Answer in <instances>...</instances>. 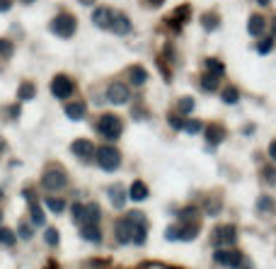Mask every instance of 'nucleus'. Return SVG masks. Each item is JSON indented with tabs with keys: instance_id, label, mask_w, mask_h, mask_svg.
Returning <instances> with one entry per match:
<instances>
[{
	"instance_id": "26",
	"label": "nucleus",
	"mask_w": 276,
	"mask_h": 269,
	"mask_svg": "<svg viewBox=\"0 0 276 269\" xmlns=\"http://www.w3.org/2000/svg\"><path fill=\"white\" fill-rule=\"evenodd\" d=\"M221 100L225 102V104H235V102L240 100V92H238V88H223Z\"/></svg>"
},
{
	"instance_id": "19",
	"label": "nucleus",
	"mask_w": 276,
	"mask_h": 269,
	"mask_svg": "<svg viewBox=\"0 0 276 269\" xmlns=\"http://www.w3.org/2000/svg\"><path fill=\"white\" fill-rule=\"evenodd\" d=\"M204 66L209 68L206 73L216 75V78H221L223 73H225V66H223V61H218V58H206V63H204Z\"/></svg>"
},
{
	"instance_id": "49",
	"label": "nucleus",
	"mask_w": 276,
	"mask_h": 269,
	"mask_svg": "<svg viewBox=\"0 0 276 269\" xmlns=\"http://www.w3.org/2000/svg\"><path fill=\"white\" fill-rule=\"evenodd\" d=\"M80 3H83V5H92L95 0H80Z\"/></svg>"
},
{
	"instance_id": "8",
	"label": "nucleus",
	"mask_w": 276,
	"mask_h": 269,
	"mask_svg": "<svg viewBox=\"0 0 276 269\" xmlns=\"http://www.w3.org/2000/svg\"><path fill=\"white\" fill-rule=\"evenodd\" d=\"M213 259H216L218 264H223V267H238L240 269V264H243V255L235 252V250H218Z\"/></svg>"
},
{
	"instance_id": "50",
	"label": "nucleus",
	"mask_w": 276,
	"mask_h": 269,
	"mask_svg": "<svg viewBox=\"0 0 276 269\" xmlns=\"http://www.w3.org/2000/svg\"><path fill=\"white\" fill-rule=\"evenodd\" d=\"M24 3H34V0H24Z\"/></svg>"
},
{
	"instance_id": "45",
	"label": "nucleus",
	"mask_w": 276,
	"mask_h": 269,
	"mask_svg": "<svg viewBox=\"0 0 276 269\" xmlns=\"http://www.w3.org/2000/svg\"><path fill=\"white\" fill-rule=\"evenodd\" d=\"M20 233H22V238H29V236H32V230H29L27 225H22V228H20Z\"/></svg>"
},
{
	"instance_id": "21",
	"label": "nucleus",
	"mask_w": 276,
	"mask_h": 269,
	"mask_svg": "<svg viewBox=\"0 0 276 269\" xmlns=\"http://www.w3.org/2000/svg\"><path fill=\"white\" fill-rule=\"evenodd\" d=\"M97 221H100V206L97 204H85V221H83V225L85 223L97 225Z\"/></svg>"
},
{
	"instance_id": "38",
	"label": "nucleus",
	"mask_w": 276,
	"mask_h": 269,
	"mask_svg": "<svg viewBox=\"0 0 276 269\" xmlns=\"http://www.w3.org/2000/svg\"><path fill=\"white\" fill-rule=\"evenodd\" d=\"M12 54V44L8 39H0V56H10Z\"/></svg>"
},
{
	"instance_id": "27",
	"label": "nucleus",
	"mask_w": 276,
	"mask_h": 269,
	"mask_svg": "<svg viewBox=\"0 0 276 269\" xmlns=\"http://www.w3.org/2000/svg\"><path fill=\"white\" fill-rule=\"evenodd\" d=\"M218 80L221 78H216V75H211V73H204V75H201V88L206 90V92H211V90H216Z\"/></svg>"
},
{
	"instance_id": "37",
	"label": "nucleus",
	"mask_w": 276,
	"mask_h": 269,
	"mask_svg": "<svg viewBox=\"0 0 276 269\" xmlns=\"http://www.w3.org/2000/svg\"><path fill=\"white\" fill-rule=\"evenodd\" d=\"M201 126H204L201 122H187L184 124V131H189V134H199Z\"/></svg>"
},
{
	"instance_id": "16",
	"label": "nucleus",
	"mask_w": 276,
	"mask_h": 269,
	"mask_svg": "<svg viewBox=\"0 0 276 269\" xmlns=\"http://www.w3.org/2000/svg\"><path fill=\"white\" fill-rule=\"evenodd\" d=\"M111 199V206H116V209H122L124 202H126V191H124V184H111L109 189H107Z\"/></svg>"
},
{
	"instance_id": "17",
	"label": "nucleus",
	"mask_w": 276,
	"mask_h": 269,
	"mask_svg": "<svg viewBox=\"0 0 276 269\" xmlns=\"http://www.w3.org/2000/svg\"><path fill=\"white\" fill-rule=\"evenodd\" d=\"M264 27H266L264 17H262V15H252L250 22H247V32L252 34V36H262V34H264Z\"/></svg>"
},
{
	"instance_id": "48",
	"label": "nucleus",
	"mask_w": 276,
	"mask_h": 269,
	"mask_svg": "<svg viewBox=\"0 0 276 269\" xmlns=\"http://www.w3.org/2000/svg\"><path fill=\"white\" fill-rule=\"evenodd\" d=\"M257 3H259V5H269L271 0H257Z\"/></svg>"
},
{
	"instance_id": "43",
	"label": "nucleus",
	"mask_w": 276,
	"mask_h": 269,
	"mask_svg": "<svg viewBox=\"0 0 276 269\" xmlns=\"http://www.w3.org/2000/svg\"><path fill=\"white\" fill-rule=\"evenodd\" d=\"M143 3L148 5V8H160V5H163L165 0H143Z\"/></svg>"
},
{
	"instance_id": "7",
	"label": "nucleus",
	"mask_w": 276,
	"mask_h": 269,
	"mask_svg": "<svg viewBox=\"0 0 276 269\" xmlns=\"http://www.w3.org/2000/svg\"><path fill=\"white\" fill-rule=\"evenodd\" d=\"M133 225H136V221H133V216L129 213L126 218H122L119 223H116V240L119 243H131V238H133Z\"/></svg>"
},
{
	"instance_id": "53",
	"label": "nucleus",
	"mask_w": 276,
	"mask_h": 269,
	"mask_svg": "<svg viewBox=\"0 0 276 269\" xmlns=\"http://www.w3.org/2000/svg\"><path fill=\"white\" fill-rule=\"evenodd\" d=\"M51 269H54V267H51Z\"/></svg>"
},
{
	"instance_id": "46",
	"label": "nucleus",
	"mask_w": 276,
	"mask_h": 269,
	"mask_svg": "<svg viewBox=\"0 0 276 269\" xmlns=\"http://www.w3.org/2000/svg\"><path fill=\"white\" fill-rule=\"evenodd\" d=\"M271 32H274V36H276V17L271 20Z\"/></svg>"
},
{
	"instance_id": "42",
	"label": "nucleus",
	"mask_w": 276,
	"mask_h": 269,
	"mask_svg": "<svg viewBox=\"0 0 276 269\" xmlns=\"http://www.w3.org/2000/svg\"><path fill=\"white\" fill-rule=\"evenodd\" d=\"M12 8V0H0V12H8Z\"/></svg>"
},
{
	"instance_id": "20",
	"label": "nucleus",
	"mask_w": 276,
	"mask_h": 269,
	"mask_svg": "<svg viewBox=\"0 0 276 269\" xmlns=\"http://www.w3.org/2000/svg\"><path fill=\"white\" fill-rule=\"evenodd\" d=\"M201 24H204V29H218V24H221V17L216 15V12H206V15H201Z\"/></svg>"
},
{
	"instance_id": "5",
	"label": "nucleus",
	"mask_w": 276,
	"mask_h": 269,
	"mask_svg": "<svg viewBox=\"0 0 276 269\" xmlns=\"http://www.w3.org/2000/svg\"><path fill=\"white\" fill-rule=\"evenodd\" d=\"M75 27H77L75 17L68 15V12H61L54 22H51V32L58 34V36H70V34L75 32Z\"/></svg>"
},
{
	"instance_id": "14",
	"label": "nucleus",
	"mask_w": 276,
	"mask_h": 269,
	"mask_svg": "<svg viewBox=\"0 0 276 269\" xmlns=\"http://www.w3.org/2000/svg\"><path fill=\"white\" fill-rule=\"evenodd\" d=\"M204 136H206V143L209 146H216V143H221L223 138H225V129L223 126H216V124H211L204 129Z\"/></svg>"
},
{
	"instance_id": "30",
	"label": "nucleus",
	"mask_w": 276,
	"mask_h": 269,
	"mask_svg": "<svg viewBox=\"0 0 276 269\" xmlns=\"http://www.w3.org/2000/svg\"><path fill=\"white\" fill-rule=\"evenodd\" d=\"M32 221H34V225H44V211L36 204H32Z\"/></svg>"
},
{
	"instance_id": "34",
	"label": "nucleus",
	"mask_w": 276,
	"mask_h": 269,
	"mask_svg": "<svg viewBox=\"0 0 276 269\" xmlns=\"http://www.w3.org/2000/svg\"><path fill=\"white\" fill-rule=\"evenodd\" d=\"M271 44H274V39L266 36V39H262V42L257 44V51H259V54H269V51H271Z\"/></svg>"
},
{
	"instance_id": "51",
	"label": "nucleus",
	"mask_w": 276,
	"mask_h": 269,
	"mask_svg": "<svg viewBox=\"0 0 276 269\" xmlns=\"http://www.w3.org/2000/svg\"><path fill=\"white\" fill-rule=\"evenodd\" d=\"M0 197H3V189H0Z\"/></svg>"
},
{
	"instance_id": "35",
	"label": "nucleus",
	"mask_w": 276,
	"mask_h": 269,
	"mask_svg": "<svg viewBox=\"0 0 276 269\" xmlns=\"http://www.w3.org/2000/svg\"><path fill=\"white\" fill-rule=\"evenodd\" d=\"M196 213H199L196 206H187V209H182V211H179V221H189V218H191V216H196Z\"/></svg>"
},
{
	"instance_id": "3",
	"label": "nucleus",
	"mask_w": 276,
	"mask_h": 269,
	"mask_svg": "<svg viewBox=\"0 0 276 269\" xmlns=\"http://www.w3.org/2000/svg\"><path fill=\"white\" fill-rule=\"evenodd\" d=\"M97 131H100L104 138H119L124 131V126H122V119L116 117V114H102L100 117V122H97Z\"/></svg>"
},
{
	"instance_id": "10",
	"label": "nucleus",
	"mask_w": 276,
	"mask_h": 269,
	"mask_svg": "<svg viewBox=\"0 0 276 269\" xmlns=\"http://www.w3.org/2000/svg\"><path fill=\"white\" fill-rule=\"evenodd\" d=\"M189 15H191V8H189V5H182V8H177V10L172 12V17L167 20V24L172 27V32H179V29H182V24L189 20Z\"/></svg>"
},
{
	"instance_id": "40",
	"label": "nucleus",
	"mask_w": 276,
	"mask_h": 269,
	"mask_svg": "<svg viewBox=\"0 0 276 269\" xmlns=\"http://www.w3.org/2000/svg\"><path fill=\"white\" fill-rule=\"evenodd\" d=\"M170 124H172V129H184V122H182L179 117H175V114L170 117Z\"/></svg>"
},
{
	"instance_id": "12",
	"label": "nucleus",
	"mask_w": 276,
	"mask_h": 269,
	"mask_svg": "<svg viewBox=\"0 0 276 269\" xmlns=\"http://www.w3.org/2000/svg\"><path fill=\"white\" fill-rule=\"evenodd\" d=\"M109 29L111 32H116V34H129L131 32V20H129L126 15H122V12H114Z\"/></svg>"
},
{
	"instance_id": "32",
	"label": "nucleus",
	"mask_w": 276,
	"mask_h": 269,
	"mask_svg": "<svg viewBox=\"0 0 276 269\" xmlns=\"http://www.w3.org/2000/svg\"><path fill=\"white\" fill-rule=\"evenodd\" d=\"M0 243H3V245H12V243H15V233L8 230V228H0Z\"/></svg>"
},
{
	"instance_id": "9",
	"label": "nucleus",
	"mask_w": 276,
	"mask_h": 269,
	"mask_svg": "<svg viewBox=\"0 0 276 269\" xmlns=\"http://www.w3.org/2000/svg\"><path fill=\"white\" fill-rule=\"evenodd\" d=\"M51 90H54L56 97H61V100H63V97H70L75 88H73V80H70V78H66V75H56L54 83H51Z\"/></svg>"
},
{
	"instance_id": "1",
	"label": "nucleus",
	"mask_w": 276,
	"mask_h": 269,
	"mask_svg": "<svg viewBox=\"0 0 276 269\" xmlns=\"http://www.w3.org/2000/svg\"><path fill=\"white\" fill-rule=\"evenodd\" d=\"M167 240H182V243H189L199 236V223L196 221H179L177 225L167 228Z\"/></svg>"
},
{
	"instance_id": "47",
	"label": "nucleus",
	"mask_w": 276,
	"mask_h": 269,
	"mask_svg": "<svg viewBox=\"0 0 276 269\" xmlns=\"http://www.w3.org/2000/svg\"><path fill=\"white\" fill-rule=\"evenodd\" d=\"M240 269H252V264H247V262H243V264H240Z\"/></svg>"
},
{
	"instance_id": "24",
	"label": "nucleus",
	"mask_w": 276,
	"mask_h": 269,
	"mask_svg": "<svg viewBox=\"0 0 276 269\" xmlns=\"http://www.w3.org/2000/svg\"><path fill=\"white\" fill-rule=\"evenodd\" d=\"M259 175H262V179H264V184H269V187H274L276 184V168L274 165H264V168L259 170Z\"/></svg>"
},
{
	"instance_id": "36",
	"label": "nucleus",
	"mask_w": 276,
	"mask_h": 269,
	"mask_svg": "<svg viewBox=\"0 0 276 269\" xmlns=\"http://www.w3.org/2000/svg\"><path fill=\"white\" fill-rule=\"evenodd\" d=\"M44 240L49 243V245H56V243H58V230H56V228H49V230H46V236H44Z\"/></svg>"
},
{
	"instance_id": "18",
	"label": "nucleus",
	"mask_w": 276,
	"mask_h": 269,
	"mask_svg": "<svg viewBox=\"0 0 276 269\" xmlns=\"http://www.w3.org/2000/svg\"><path fill=\"white\" fill-rule=\"evenodd\" d=\"M80 236L85 238V240H90V243H100L102 240V233H100V228L95 223H85L83 225V230H80Z\"/></svg>"
},
{
	"instance_id": "28",
	"label": "nucleus",
	"mask_w": 276,
	"mask_h": 269,
	"mask_svg": "<svg viewBox=\"0 0 276 269\" xmlns=\"http://www.w3.org/2000/svg\"><path fill=\"white\" fill-rule=\"evenodd\" d=\"M257 211L271 213L274 211V199H271V197H259V202H257Z\"/></svg>"
},
{
	"instance_id": "13",
	"label": "nucleus",
	"mask_w": 276,
	"mask_h": 269,
	"mask_svg": "<svg viewBox=\"0 0 276 269\" xmlns=\"http://www.w3.org/2000/svg\"><path fill=\"white\" fill-rule=\"evenodd\" d=\"M111 17H114V10H109V8H97V10L92 12V22L97 24V27H102V29H109Z\"/></svg>"
},
{
	"instance_id": "44",
	"label": "nucleus",
	"mask_w": 276,
	"mask_h": 269,
	"mask_svg": "<svg viewBox=\"0 0 276 269\" xmlns=\"http://www.w3.org/2000/svg\"><path fill=\"white\" fill-rule=\"evenodd\" d=\"M269 156L276 160V141H271V146H269Z\"/></svg>"
},
{
	"instance_id": "33",
	"label": "nucleus",
	"mask_w": 276,
	"mask_h": 269,
	"mask_svg": "<svg viewBox=\"0 0 276 269\" xmlns=\"http://www.w3.org/2000/svg\"><path fill=\"white\" fill-rule=\"evenodd\" d=\"M63 204H66V202H61V199H54V197H51V199H46V206H49L51 211H56V213H61L63 209H66Z\"/></svg>"
},
{
	"instance_id": "2",
	"label": "nucleus",
	"mask_w": 276,
	"mask_h": 269,
	"mask_svg": "<svg viewBox=\"0 0 276 269\" xmlns=\"http://www.w3.org/2000/svg\"><path fill=\"white\" fill-rule=\"evenodd\" d=\"M95 158H97V163H100L102 170H107V172H111V170H116L119 165H122V153L116 150L114 146H102L95 150Z\"/></svg>"
},
{
	"instance_id": "25",
	"label": "nucleus",
	"mask_w": 276,
	"mask_h": 269,
	"mask_svg": "<svg viewBox=\"0 0 276 269\" xmlns=\"http://www.w3.org/2000/svg\"><path fill=\"white\" fill-rule=\"evenodd\" d=\"M66 114H68V119H83V117H85V104H80V102H75V104H68Z\"/></svg>"
},
{
	"instance_id": "4",
	"label": "nucleus",
	"mask_w": 276,
	"mask_h": 269,
	"mask_svg": "<svg viewBox=\"0 0 276 269\" xmlns=\"http://www.w3.org/2000/svg\"><path fill=\"white\" fill-rule=\"evenodd\" d=\"M42 184H44L46 189H51V191L63 189V187L68 184V175L61 168H49L44 172V177H42Z\"/></svg>"
},
{
	"instance_id": "11",
	"label": "nucleus",
	"mask_w": 276,
	"mask_h": 269,
	"mask_svg": "<svg viewBox=\"0 0 276 269\" xmlns=\"http://www.w3.org/2000/svg\"><path fill=\"white\" fill-rule=\"evenodd\" d=\"M107 97H109V102H114V104H124V102H129L131 92H129V88H126V85H122V83H114V85L107 90Z\"/></svg>"
},
{
	"instance_id": "39",
	"label": "nucleus",
	"mask_w": 276,
	"mask_h": 269,
	"mask_svg": "<svg viewBox=\"0 0 276 269\" xmlns=\"http://www.w3.org/2000/svg\"><path fill=\"white\" fill-rule=\"evenodd\" d=\"M29 97H34V88L32 85H22V90H20V100H29Z\"/></svg>"
},
{
	"instance_id": "31",
	"label": "nucleus",
	"mask_w": 276,
	"mask_h": 269,
	"mask_svg": "<svg viewBox=\"0 0 276 269\" xmlns=\"http://www.w3.org/2000/svg\"><path fill=\"white\" fill-rule=\"evenodd\" d=\"M73 218H75L77 223L85 221V204H73Z\"/></svg>"
},
{
	"instance_id": "23",
	"label": "nucleus",
	"mask_w": 276,
	"mask_h": 269,
	"mask_svg": "<svg viewBox=\"0 0 276 269\" xmlns=\"http://www.w3.org/2000/svg\"><path fill=\"white\" fill-rule=\"evenodd\" d=\"M129 78H131L133 85H143L145 80H148V73H145L141 66H133L131 68V73H129Z\"/></svg>"
},
{
	"instance_id": "22",
	"label": "nucleus",
	"mask_w": 276,
	"mask_h": 269,
	"mask_svg": "<svg viewBox=\"0 0 276 269\" xmlns=\"http://www.w3.org/2000/svg\"><path fill=\"white\" fill-rule=\"evenodd\" d=\"M145 197H148V187H145L143 182H133V187H131V199L133 202H143Z\"/></svg>"
},
{
	"instance_id": "29",
	"label": "nucleus",
	"mask_w": 276,
	"mask_h": 269,
	"mask_svg": "<svg viewBox=\"0 0 276 269\" xmlns=\"http://www.w3.org/2000/svg\"><path fill=\"white\" fill-rule=\"evenodd\" d=\"M191 109H194V97H182L177 102V112L179 114H189Z\"/></svg>"
},
{
	"instance_id": "52",
	"label": "nucleus",
	"mask_w": 276,
	"mask_h": 269,
	"mask_svg": "<svg viewBox=\"0 0 276 269\" xmlns=\"http://www.w3.org/2000/svg\"><path fill=\"white\" fill-rule=\"evenodd\" d=\"M0 218H3V216H0Z\"/></svg>"
},
{
	"instance_id": "41",
	"label": "nucleus",
	"mask_w": 276,
	"mask_h": 269,
	"mask_svg": "<svg viewBox=\"0 0 276 269\" xmlns=\"http://www.w3.org/2000/svg\"><path fill=\"white\" fill-rule=\"evenodd\" d=\"M221 211V204L218 202H211L209 206H206V213H211V216H213V213H218Z\"/></svg>"
},
{
	"instance_id": "15",
	"label": "nucleus",
	"mask_w": 276,
	"mask_h": 269,
	"mask_svg": "<svg viewBox=\"0 0 276 269\" xmlns=\"http://www.w3.org/2000/svg\"><path fill=\"white\" fill-rule=\"evenodd\" d=\"M73 153L77 158H83V160H90V158H95V146L90 141H85V138H80V141L73 143Z\"/></svg>"
},
{
	"instance_id": "6",
	"label": "nucleus",
	"mask_w": 276,
	"mask_h": 269,
	"mask_svg": "<svg viewBox=\"0 0 276 269\" xmlns=\"http://www.w3.org/2000/svg\"><path fill=\"white\" fill-rule=\"evenodd\" d=\"M211 240H213V245H216V247H221V245H223V247H225V245H232V243L238 240V228H235L232 223L218 225V228L213 230V238H211Z\"/></svg>"
}]
</instances>
